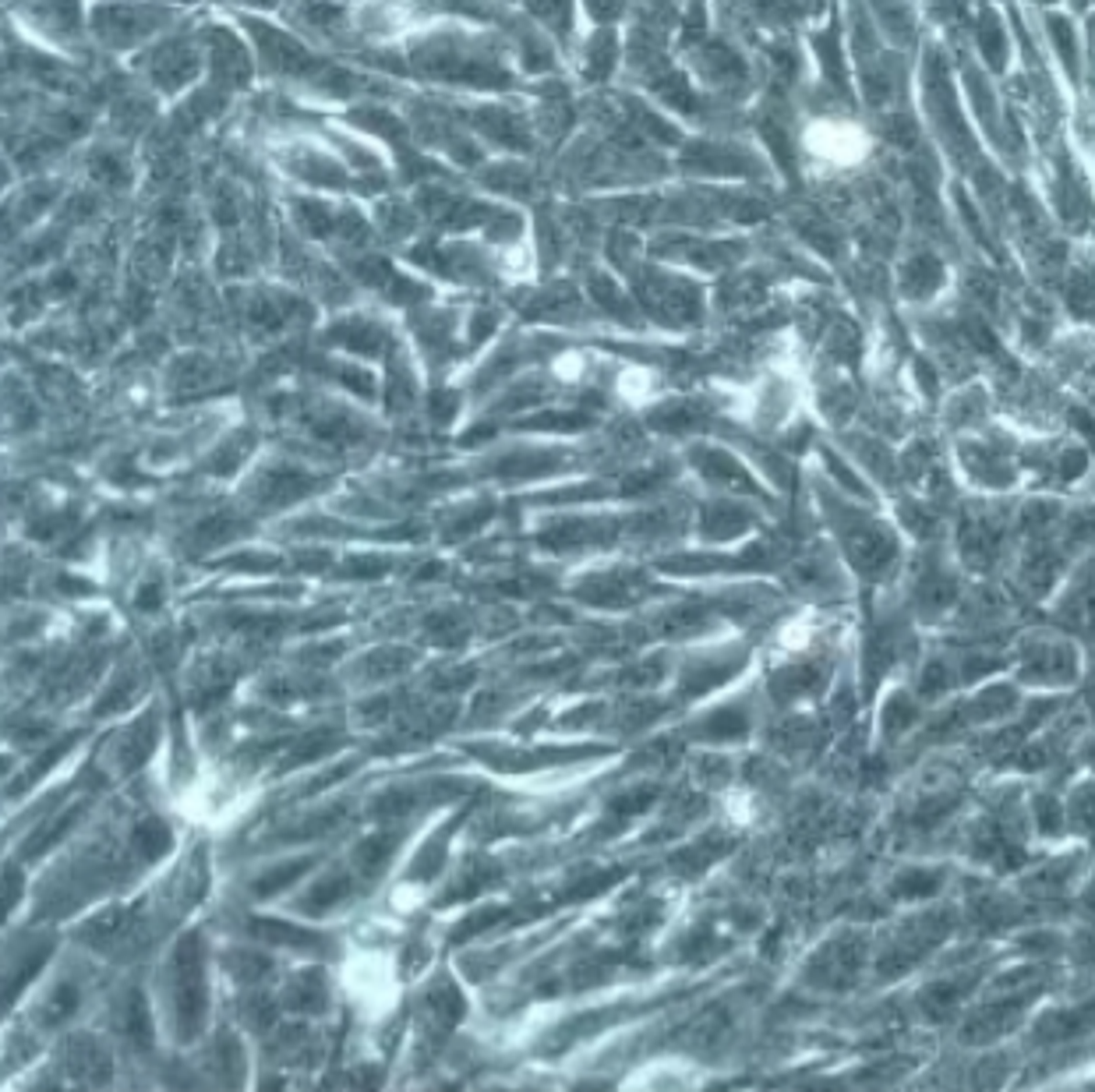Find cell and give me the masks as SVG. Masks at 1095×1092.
I'll use <instances>...</instances> for the list:
<instances>
[{"mask_svg":"<svg viewBox=\"0 0 1095 1092\" xmlns=\"http://www.w3.org/2000/svg\"><path fill=\"white\" fill-rule=\"evenodd\" d=\"M1085 672L1081 650L1060 633H1032L1014 647V679L1018 686H1070Z\"/></svg>","mask_w":1095,"mask_h":1092,"instance_id":"6da1fadb","label":"cell"},{"mask_svg":"<svg viewBox=\"0 0 1095 1092\" xmlns=\"http://www.w3.org/2000/svg\"><path fill=\"white\" fill-rule=\"evenodd\" d=\"M177 1004H180V1021L199 1029L201 1011H205V987H201V944L199 937H184L177 947Z\"/></svg>","mask_w":1095,"mask_h":1092,"instance_id":"7a4b0ae2","label":"cell"},{"mask_svg":"<svg viewBox=\"0 0 1095 1092\" xmlns=\"http://www.w3.org/2000/svg\"><path fill=\"white\" fill-rule=\"evenodd\" d=\"M746 728H749V721L739 707H721L718 715H710L707 725H703V732H707L710 739H739V736H746Z\"/></svg>","mask_w":1095,"mask_h":1092,"instance_id":"3957f363","label":"cell"},{"mask_svg":"<svg viewBox=\"0 0 1095 1092\" xmlns=\"http://www.w3.org/2000/svg\"><path fill=\"white\" fill-rule=\"evenodd\" d=\"M135 845H138V852L146 859H156V856H163L170 848V831L159 820H146V824L135 827Z\"/></svg>","mask_w":1095,"mask_h":1092,"instance_id":"277c9868","label":"cell"},{"mask_svg":"<svg viewBox=\"0 0 1095 1092\" xmlns=\"http://www.w3.org/2000/svg\"><path fill=\"white\" fill-rule=\"evenodd\" d=\"M347 891L350 888L343 877H329V880H322L315 891L304 898V909H308V912H325V909H332L336 901H343Z\"/></svg>","mask_w":1095,"mask_h":1092,"instance_id":"5b68a950","label":"cell"},{"mask_svg":"<svg viewBox=\"0 0 1095 1092\" xmlns=\"http://www.w3.org/2000/svg\"><path fill=\"white\" fill-rule=\"evenodd\" d=\"M308 867H311L308 859H294V863H287V867L269 869L266 877H258L255 891H258V894H273V891H279V888H287V884H290L294 877H304V869H308Z\"/></svg>","mask_w":1095,"mask_h":1092,"instance_id":"8992f818","label":"cell"},{"mask_svg":"<svg viewBox=\"0 0 1095 1092\" xmlns=\"http://www.w3.org/2000/svg\"><path fill=\"white\" fill-rule=\"evenodd\" d=\"M127 1032L135 1036L138 1043H149L152 1040V1018H149V1008H146V1000L135 993L131 1000H127Z\"/></svg>","mask_w":1095,"mask_h":1092,"instance_id":"52a82bcc","label":"cell"},{"mask_svg":"<svg viewBox=\"0 0 1095 1092\" xmlns=\"http://www.w3.org/2000/svg\"><path fill=\"white\" fill-rule=\"evenodd\" d=\"M393 845H396V838H389V835L368 838V842L361 845V852H357V863H361L364 869H378L389 856H393Z\"/></svg>","mask_w":1095,"mask_h":1092,"instance_id":"ba28073f","label":"cell"},{"mask_svg":"<svg viewBox=\"0 0 1095 1092\" xmlns=\"http://www.w3.org/2000/svg\"><path fill=\"white\" fill-rule=\"evenodd\" d=\"M255 934H266V941H279V944H315V934L298 930V926H287V923H258Z\"/></svg>","mask_w":1095,"mask_h":1092,"instance_id":"9c48e42d","label":"cell"},{"mask_svg":"<svg viewBox=\"0 0 1095 1092\" xmlns=\"http://www.w3.org/2000/svg\"><path fill=\"white\" fill-rule=\"evenodd\" d=\"M502 916H505V912H502L498 905H492L488 912H477V916H467V919H463V923L456 926V934H452V937H456V941H467L471 934H481V930H488V926H492V923H498Z\"/></svg>","mask_w":1095,"mask_h":1092,"instance_id":"30bf717a","label":"cell"},{"mask_svg":"<svg viewBox=\"0 0 1095 1092\" xmlns=\"http://www.w3.org/2000/svg\"><path fill=\"white\" fill-rule=\"evenodd\" d=\"M431 1004L439 1008V1015L446 1018V1021H456V1018L463 1015V1000H460V993L452 990V987H439V990L431 993Z\"/></svg>","mask_w":1095,"mask_h":1092,"instance_id":"8fae6325","label":"cell"},{"mask_svg":"<svg viewBox=\"0 0 1095 1092\" xmlns=\"http://www.w3.org/2000/svg\"><path fill=\"white\" fill-rule=\"evenodd\" d=\"M75 1008H78V990H71V987H60V990L50 997V1004H47V1018H50V1021H60V1018L71 1015Z\"/></svg>","mask_w":1095,"mask_h":1092,"instance_id":"7c38bea8","label":"cell"},{"mask_svg":"<svg viewBox=\"0 0 1095 1092\" xmlns=\"http://www.w3.org/2000/svg\"><path fill=\"white\" fill-rule=\"evenodd\" d=\"M587 418L583 414H545V418H530L526 428H558V431H573V428H583Z\"/></svg>","mask_w":1095,"mask_h":1092,"instance_id":"4fadbf2b","label":"cell"},{"mask_svg":"<svg viewBox=\"0 0 1095 1092\" xmlns=\"http://www.w3.org/2000/svg\"><path fill=\"white\" fill-rule=\"evenodd\" d=\"M650 799H654V792H629L625 795V799H615V803H612V810H615V814H633V810H644V806H647Z\"/></svg>","mask_w":1095,"mask_h":1092,"instance_id":"5bb4252c","label":"cell"}]
</instances>
